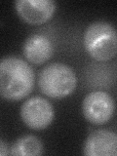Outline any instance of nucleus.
I'll return each instance as SVG.
<instances>
[{
    "label": "nucleus",
    "mask_w": 117,
    "mask_h": 156,
    "mask_svg": "<svg viewBox=\"0 0 117 156\" xmlns=\"http://www.w3.org/2000/svg\"><path fill=\"white\" fill-rule=\"evenodd\" d=\"M34 71L27 62L13 56L0 60V97L20 101L33 90Z\"/></svg>",
    "instance_id": "nucleus-1"
},
{
    "label": "nucleus",
    "mask_w": 117,
    "mask_h": 156,
    "mask_svg": "<svg viewBox=\"0 0 117 156\" xmlns=\"http://www.w3.org/2000/svg\"><path fill=\"white\" fill-rule=\"evenodd\" d=\"M84 46L88 54L97 61L106 62L113 58L117 53L115 27L108 22L92 23L84 33Z\"/></svg>",
    "instance_id": "nucleus-2"
},
{
    "label": "nucleus",
    "mask_w": 117,
    "mask_h": 156,
    "mask_svg": "<svg viewBox=\"0 0 117 156\" xmlns=\"http://www.w3.org/2000/svg\"><path fill=\"white\" fill-rule=\"evenodd\" d=\"M76 75L73 69L62 62H54L41 70L38 85L41 92L52 99H62L72 94L76 87Z\"/></svg>",
    "instance_id": "nucleus-3"
},
{
    "label": "nucleus",
    "mask_w": 117,
    "mask_h": 156,
    "mask_svg": "<svg viewBox=\"0 0 117 156\" xmlns=\"http://www.w3.org/2000/svg\"><path fill=\"white\" fill-rule=\"evenodd\" d=\"M114 109L115 105L112 97L101 91L88 94L82 104L84 117L95 125H101L109 121L113 116Z\"/></svg>",
    "instance_id": "nucleus-4"
},
{
    "label": "nucleus",
    "mask_w": 117,
    "mask_h": 156,
    "mask_svg": "<svg viewBox=\"0 0 117 156\" xmlns=\"http://www.w3.org/2000/svg\"><path fill=\"white\" fill-rule=\"evenodd\" d=\"M55 112L52 105L41 97H32L23 104L21 117L32 130H43L52 123Z\"/></svg>",
    "instance_id": "nucleus-5"
},
{
    "label": "nucleus",
    "mask_w": 117,
    "mask_h": 156,
    "mask_svg": "<svg viewBox=\"0 0 117 156\" xmlns=\"http://www.w3.org/2000/svg\"><path fill=\"white\" fill-rule=\"evenodd\" d=\"M15 7L23 22L38 26L53 17L57 4L52 0H18L15 2Z\"/></svg>",
    "instance_id": "nucleus-6"
},
{
    "label": "nucleus",
    "mask_w": 117,
    "mask_h": 156,
    "mask_svg": "<svg viewBox=\"0 0 117 156\" xmlns=\"http://www.w3.org/2000/svg\"><path fill=\"white\" fill-rule=\"evenodd\" d=\"M83 154L86 156H116V134L106 129L92 132L83 145Z\"/></svg>",
    "instance_id": "nucleus-7"
},
{
    "label": "nucleus",
    "mask_w": 117,
    "mask_h": 156,
    "mask_svg": "<svg viewBox=\"0 0 117 156\" xmlns=\"http://www.w3.org/2000/svg\"><path fill=\"white\" fill-rule=\"evenodd\" d=\"M23 55L26 58L34 65H42L53 55V44L43 34H32L28 36L23 44Z\"/></svg>",
    "instance_id": "nucleus-8"
},
{
    "label": "nucleus",
    "mask_w": 117,
    "mask_h": 156,
    "mask_svg": "<svg viewBox=\"0 0 117 156\" xmlns=\"http://www.w3.org/2000/svg\"><path fill=\"white\" fill-rule=\"evenodd\" d=\"M10 154L16 156H38L43 154L42 141L37 136L27 135L21 136L10 148Z\"/></svg>",
    "instance_id": "nucleus-9"
},
{
    "label": "nucleus",
    "mask_w": 117,
    "mask_h": 156,
    "mask_svg": "<svg viewBox=\"0 0 117 156\" xmlns=\"http://www.w3.org/2000/svg\"><path fill=\"white\" fill-rule=\"evenodd\" d=\"M10 154L8 144L4 140H0V156H6Z\"/></svg>",
    "instance_id": "nucleus-10"
}]
</instances>
